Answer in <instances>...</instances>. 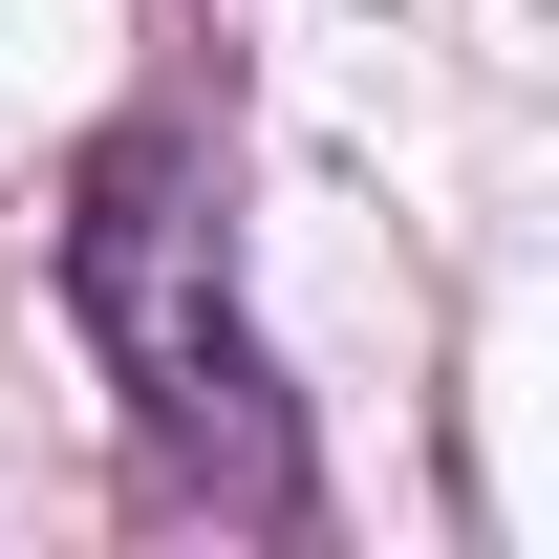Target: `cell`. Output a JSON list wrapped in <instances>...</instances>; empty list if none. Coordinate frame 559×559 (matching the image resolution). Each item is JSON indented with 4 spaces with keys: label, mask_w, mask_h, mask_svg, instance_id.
<instances>
[{
    "label": "cell",
    "mask_w": 559,
    "mask_h": 559,
    "mask_svg": "<svg viewBox=\"0 0 559 559\" xmlns=\"http://www.w3.org/2000/svg\"><path fill=\"white\" fill-rule=\"evenodd\" d=\"M66 323L108 345V388H130V430L173 474H237V495L301 474V452H280V388H259V323H237V259H215V173L173 130L86 151V194H66Z\"/></svg>",
    "instance_id": "obj_1"
}]
</instances>
